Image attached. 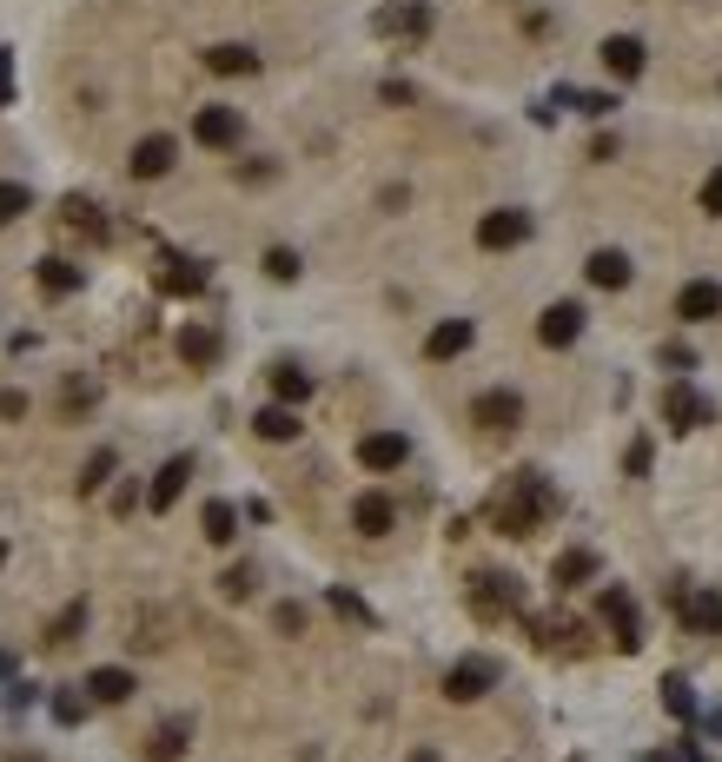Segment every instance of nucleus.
I'll use <instances>...</instances> for the list:
<instances>
[{"label": "nucleus", "mask_w": 722, "mask_h": 762, "mask_svg": "<svg viewBox=\"0 0 722 762\" xmlns=\"http://www.w3.org/2000/svg\"><path fill=\"white\" fill-rule=\"evenodd\" d=\"M193 140L199 146H238V107H199V120H193Z\"/></svg>", "instance_id": "15"}, {"label": "nucleus", "mask_w": 722, "mask_h": 762, "mask_svg": "<svg viewBox=\"0 0 722 762\" xmlns=\"http://www.w3.org/2000/svg\"><path fill=\"white\" fill-rule=\"evenodd\" d=\"M464 352H470V318H444V325L425 338V359H438V365H444V359H464Z\"/></svg>", "instance_id": "18"}, {"label": "nucleus", "mask_w": 722, "mask_h": 762, "mask_svg": "<svg viewBox=\"0 0 722 762\" xmlns=\"http://www.w3.org/2000/svg\"><path fill=\"white\" fill-rule=\"evenodd\" d=\"M584 273H590V286H597V292H623V286H629V259H623L616 245L590 252V266H584Z\"/></svg>", "instance_id": "21"}, {"label": "nucleus", "mask_w": 722, "mask_h": 762, "mask_svg": "<svg viewBox=\"0 0 722 762\" xmlns=\"http://www.w3.org/2000/svg\"><path fill=\"white\" fill-rule=\"evenodd\" d=\"M219 590H225V597H253V564H232L219 577Z\"/></svg>", "instance_id": "37"}, {"label": "nucleus", "mask_w": 722, "mask_h": 762, "mask_svg": "<svg viewBox=\"0 0 722 762\" xmlns=\"http://www.w3.org/2000/svg\"><path fill=\"white\" fill-rule=\"evenodd\" d=\"M206 66L212 73H259V53L238 47V40H225V47H206Z\"/></svg>", "instance_id": "26"}, {"label": "nucleus", "mask_w": 722, "mask_h": 762, "mask_svg": "<svg viewBox=\"0 0 722 762\" xmlns=\"http://www.w3.org/2000/svg\"><path fill=\"white\" fill-rule=\"evenodd\" d=\"M60 219H66L73 232H87V239H107V219H100V206H94V199H79V193H73V199H60Z\"/></svg>", "instance_id": "25"}, {"label": "nucleus", "mask_w": 722, "mask_h": 762, "mask_svg": "<svg viewBox=\"0 0 722 762\" xmlns=\"http://www.w3.org/2000/svg\"><path fill=\"white\" fill-rule=\"evenodd\" d=\"M524 604V590H517V577H498V570H477L470 577V610L485 617V624H498V617H511Z\"/></svg>", "instance_id": "3"}, {"label": "nucleus", "mask_w": 722, "mask_h": 762, "mask_svg": "<svg viewBox=\"0 0 722 762\" xmlns=\"http://www.w3.org/2000/svg\"><path fill=\"white\" fill-rule=\"evenodd\" d=\"M590 577H597V551H564V557L550 564V583H556V590H577V583H590Z\"/></svg>", "instance_id": "24"}, {"label": "nucleus", "mask_w": 722, "mask_h": 762, "mask_svg": "<svg viewBox=\"0 0 722 762\" xmlns=\"http://www.w3.org/2000/svg\"><path fill=\"white\" fill-rule=\"evenodd\" d=\"M412 762H444V755L438 749H412Z\"/></svg>", "instance_id": "47"}, {"label": "nucleus", "mask_w": 722, "mask_h": 762, "mask_svg": "<svg viewBox=\"0 0 722 762\" xmlns=\"http://www.w3.org/2000/svg\"><path fill=\"white\" fill-rule=\"evenodd\" d=\"M0 418H27V398L21 391H0Z\"/></svg>", "instance_id": "45"}, {"label": "nucleus", "mask_w": 722, "mask_h": 762, "mask_svg": "<svg viewBox=\"0 0 722 762\" xmlns=\"http://www.w3.org/2000/svg\"><path fill=\"white\" fill-rule=\"evenodd\" d=\"M206 537H212V544H232V537H238V511H232L225 497L206 504Z\"/></svg>", "instance_id": "31"}, {"label": "nucleus", "mask_w": 722, "mask_h": 762, "mask_svg": "<svg viewBox=\"0 0 722 762\" xmlns=\"http://www.w3.org/2000/svg\"><path fill=\"white\" fill-rule=\"evenodd\" d=\"M470 418H477L485 432H517V425H524V398H517V391H504V385H491L485 398L470 404Z\"/></svg>", "instance_id": "9"}, {"label": "nucleus", "mask_w": 722, "mask_h": 762, "mask_svg": "<svg viewBox=\"0 0 722 762\" xmlns=\"http://www.w3.org/2000/svg\"><path fill=\"white\" fill-rule=\"evenodd\" d=\"M676 318H683V325H709V318H722V286H715V279H689V286L676 292Z\"/></svg>", "instance_id": "11"}, {"label": "nucleus", "mask_w": 722, "mask_h": 762, "mask_svg": "<svg viewBox=\"0 0 722 762\" xmlns=\"http://www.w3.org/2000/svg\"><path fill=\"white\" fill-rule=\"evenodd\" d=\"M378 40H425L431 34V0H391V8L371 14Z\"/></svg>", "instance_id": "2"}, {"label": "nucleus", "mask_w": 722, "mask_h": 762, "mask_svg": "<svg viewBox=\"0 0 722 762\" xmlns=\"http://www.w3.org/2000/svg\"><path fill=\"white\" fill-rule=\"evenodd\" d=\"M332 610H339V617H352V624H371V610L352 597V590H332Z\"/></svg>", "instance_id": "39"}, {"label": "nucleus", "mask_w": 722, "mask_h": 762, "mask_svg": "<svg viewBox=\"0 0 722 762\" xmlns=\"http://www.w3.org/2000/svg\"><path fill=\"white\" fill-rule=\"evenodd\" d=\"M27 206H34V193H27V186H14V180H0V226H14V219H21Z\"/></svg>", "instance_id": "34"}, {"label": "nucleus", "mask_w": 722, "mask_h": 762, "mask_svg": "<svg viewBox=\"0 0 722 762\" xmlns=\"http://www.w3.org/2000/svg\"><path fill=\"white\" fill-rule=\"evenodd\" d=\"M676 604H683V624H689L696 637L722 630V597H715V590H696V597H689V590H676Z\"/></svg>", "instance_id": "17"}, {"label": "nucleus", "mask_w": 722, "mask_h": 762, "mask_svg": "<svg viewBox=\"0 0 722 762\" xmlns=\"http://www.w3.org/2000/svg\"><path fill=\"white\" fill-rule=\"evenodd\" d=\"M702 729H709V736H722V710H709V716H702Z\"/></svg>", "instance_id": "46"}, {"label": "nucleus", "mask_w": 722, "mask_h": 762, "mask_svg": "<svg viewBox=\"0 0 722 762\" xmlns=\"http://www.w3.org/2000/svg\"><path fill=\"white\" fill-rule=\"evenodd\" d=\"M113 464H120L113 451H94V458H87V471H79V491H87V497H94V491H100V484L113 477Z\"/></svg>", "instance_id": "35"}, {"label": "nucleus", "mask_w": 722, "mask_h": 762, "mask_svg": "<svg viewBox=\"0 0 722 762\" xmlns=\"http://www.w3.org/2000/svg\"><path fill=\"white\" fill-rule=\"evenodd\" d=\"M0 564H8V544H0Z\"/></svg>", "instance_id": "50"}, {"label": "nucleus", "mask_w": 722, "mask_h": 762, "mask_svg": "<svg viewBox=\"0 0 722 762\" xmlns=\"http://www.w3.org/2000/svg\"><path fill=\"white\" fill-rule=\"evenodd\" d=\"M603 624H616V650H623V656L644 650V624H636V604H629V590H623V583H610V590H603Z\"/></svg>", "instance_id": "7"}, {"label": "nucleus", "mask_w": 722, "mask_h": 762, "mask_svg": "<svg viewBox=\"0 0 722 762\" xmlns=\"http://www.w3.org/2000/svg\"><path fill=\"white\" fill-rule=\"evenodd\" d=\"M152 286L167 292V299H199V292H206V266H199V259H159Z\"/></svg>", "instance_id": "12"}, {"label": "nucleus", "mask_w": 722, "mask_h": 762, "mask_svg": "<svg viewBox=\"0 0 722 762\" xmlns=\"http://www.w3.org/2000/svg\"><path fill=\"white\" fill-rule=\"evenodd\" d=\"M352 524H358L365 537H384V531L397 524V511H391V497H384V491H365V497L352 504Z\"/></svg>", "instance_id": "20"}, {"label": "nucleus", "mask_w": 722, "mask_h": 762, "mask_svg": "<svg viewBox=\"0 0 722 762\" xmlns=\"http://www.w3.org/2000/svg\"><path fill=\"white\" fill-rule=\"evenodd\" d=\"M180 359H186L193 372L219 365V331H212V325H180Z\"/></svg>", "instance_id": "19"}, {"label": "nucleus", "mask_w": 722, "mask_h": 762, "mask_svg": "<svg viewBox=\"0 0 722 762\" xmlns=\"http://www.w3.org/2000/svg\"><path fill=\"white\" fill-rule=\"evenodd\" d=\"M279 630L298 637V630H305V610H298V604H279Z\"/></svg>", "instance_id": "44"}, {"label": "nucleus", "mask_w": 722, "mask_h": 762, "mask_svg": "<svg viewBox=\"0 0 722 762\" xmlns=\"http://www.w3.org/2000/svg\"><path fill=\"white\" fill-rule=\"evenodd\" d=\"M550 511H556V491H550L537 471H517V477L491 497V524H498L504 537H530Z\"/></svg>", "instance_id": "1"}, {"label": "nucleus", "mask_w": 722, "mask_h": 762, "mask_svg": "<svg viewBox=\"0 0 722 762\" xmlns=\"http://www.w3.org/2000/svg\"><path fill=\"white\" fill-rule=\"evenodd\" d=\"M629 477H650V438L629 445Z\"/></svg>", "instance_id": "41"}, {"label": "nucleus", "mask_w": 722, "mask_h": 762, "mask_svg": "<svg viewBox=\"0 0 722 762\" xmlns=\"http://www.w3.org/2000/svg\"><path fill=\"white\" fill-rule=\"evenodd\" d=\"M14 762H40V755H14Z\"/></svg>", "instance_id": "49"}, {"label": "nucleus", "mask_w": 722, "mask_h": 762, "mask_svg": "<svg viewBox=\"0 0 722 762\" xmlns=\"http://www.w3.org/2000/svg\"><path fill=\"white\" fill-rule=\"evenodd\" d=\"M491 684H498V663H491V656H464V663L444 669V697H451V703H477Z\"/></svg>", "instance_id": "5"}, {"label": "nucleus", "mask_w": 722, "mask_h": 762, "mask_svg": "<svg viewBox=\"0 0 722 762\" xmlns=\"http://www.w3.org/2000/svg\"><path fill=\"white\" fill-rule=\"evenodd\" d=\"M40 292H47V299L79 292V266H73V259H40Z\"/></svg>", "instance_id": "28"}, {"label": "nucleus", "mask_w": 722, "mask_h": 762, "mask_svg": "<svg viewBox=\"0 0 722 762\" xmlns=\"http://www.w3.org/2000/svg\"><path fill=\"white\" fill-rule=\"evenodd\" d=\"M537 338L550 352H564V346H577L584 338V305H571V299H556V305H543V318H537Z\"/></svg>", "instance_id": "8"}, {"label": "nucleus", "mask_w": 722, "mask_h": 762, "mask_svg": "<svg viewBox=\"0 0 722 762\" xmlns=\"http://www.w3.org/2000/svg\"><path fill=\"white\" fill-rule=\"evenodd\" d=\"M272 391H279V404H305V398H311V372H298V365H272Z\"/></svg>", "instance_id": "29"}, {"label": "nucleus", "mask_w": 722, "mask_h": 762, "mask_svg": "<svg viewBox=\"0 0 722 762\" xmlns=\"http://www.w3.org/2000/svg\"><path fill=\"white\" fill-rule=\"evenodd\" d=\"M650 762H696V755H650Z\"/></svg>", "instance_id": "48"}, {"label": "nucleus", "mask_w": 722, "mask_h": 762, "mask_svg": "<svg viewBox=\"0 0 722 762\" xmlns=\"http://www.w3.org/2000/svg\"><path fill=\"white\" fill-rule=\"evenodd\" d=\"M87 697H94V703H126V697H133V669L100 663V669L87 676Z\"/></svg>", "instance_id": "23"}, {"label": "nucleus", "mask_w": 722, "mask_h": 762, "mask_svg": "<svg viewBox=\"0 0 722 762\" xmlns=\"http://www.w3.org/2000/svg\"><path fill=\"white\" fill-rule=\"evenodd\" d=\"M405 458H412L405 432H371V438H358V464H365V471H397Z\"/></svg>", "instance_id": "14"}, {"label": "nucleus", "mask_w": 722, "mask_h": 762, "mask_svg": "<svg viewBox=\"0 0 722 762\" xmlns=\"http://www.w3.org/2000/svg\"><path fill=\"white\" fill-rule=\"evenodd\" d=\"M266 273H272V279H298V252H292V245H272V252H266Z\"/></svg>", "instance_id": "36"}, {"label": "nucleus", "mask_w": 722, "mask_h": 762, "mask_svg": "<svg viewBox=\"0 0 722 762\" xmlns=\"http://www.w3.org/2000/svg\"><path fill=\"white\" fill-rule=\"evenodd\" d=\"M186 477H193V458H167V464L152 471L146 504H152V511H173V504H180V491H186Z\"/></svg>", "instance_id": "16"}, {"label": "nucleus", "mask_w": 722, "mask_h": 762, "mask_svg": "<svg viewBox=\"0 0 722 762\" xmlns=\"http://www.w3.org/2000/svg\"><path fill=\"white\" fill-rule=\"evenodd\" d=\"M530 630H537V643H543V650H556V643H564V650H571V643H577V637H584V630H577V624H571V617H537V624H530Z\"/></svg>", "instance_id": "33"}, {"label": "nucleus", "mask_w": 722, "mask_h": 762, "mask_svg": "<svg viewBox=\"0 0 722 762\" xmlns=\"http://www.w3.org/2000/svg\"><path fill=\"white\" fill-rule=\"evenodd\" d=\"M79 716H87V697H73V690H60V697H53V723H66V729H73Z\"/></svg>", "instance_id": "38"}, {"label": "nucleus", "mask_w": 722, "mask_h": 762, "mask_svg": "<svg viewBox=\"0 0 722 762\" xmlns=\"http://www.w3.org/2000/svg\"><path fill=\"white\" fill-rule=\"evenodd\" d=\"M79 630H87V604H66V610H60V617H53V624H47V643H53V650H60V643H73V637H79Z\"/></svg>", "instance_id": "32"}, {"label": "nucleus", "mask_w": 722, "mask_h": 762, "mask_svg": "<svg viewBox=\"0 0 722 762\" xmlns=\"http://www.w3.org/2000/svg\"><path fill=\"white\" fill-rule=\"evenodd\" d=\"M524 239H530V213H517V206H498V213L477 219V245H485V252H511Z\"/></svg>", "instance_id": "6"}, {"label": "nucleus", "mask_w": 722, "mask_h": 762, "mask_svg": "<svg viewBox=\"0 0 722 762\" xmlns=\"http://www.w3.org/2000/svg\"><path fill=\"white\" fill-rule=\"evenodd\" d=\"M253 432H259L266 445H292L305 425H298V411H292V404H266V411L253 418Z\"/></svg>", "instance_id": "22"}, {"label": "nucleus", "mask_w": 722, "mask_h": 762, "mask_svg": "<svg viewBox=\"0 0 722 762\" xmlns=\"http://www.w3.org/2000/svg\"><path fill=\"white\" fill-rule=\"evenodd\" d=\"M709 418H715V404H709L696 385H683V378L663 385V425H670V432H702Z\"/></svg>", "instance_id": "4"}, {"label": "nucleus", "mask_w": 722, "mask_h": 762, "mask_svg": "<svg viewBox=\"0 0 722 762\" xmlns=\"http://www.w3.org/2000/svg\"><path fill=\"white\" fill-rule=\"evenodd\" d=\"M663 710L676 723H696V690H689V676H663Z\"/></svg>", "instance_id": "30"}, {"label": "nucleus", "mask_w": 722, "mask_h": 762, "mask_svg": "<svg viewBox=\"0 0 722 762\" xmlns=\"http://www.w3.org/2000/svg\"><path fill=\"white\" fill-rule=\"evenodd\" d=\"M702 213H715V219H722V166L702 180Z\"/></svg>", "instance_id": "40"}, {"label": "nucleus", "mask_w": 722, "mask_h": 762, "mask_svg": "<svg viewBox=\"0 0 722 762\" xmlns=\"http://www.w3.org/2000/svg\"><path fill=\"white\" fill-rule=\"evenodd\" d=\"M597 53H603V66H610L616 80H636V73H644V66H650V47H644V40H636V34H610V40H603Z\"/></svg>", "instance_id": "13"}, {"label": "nucleus", "mask_w": 722, "mask_h": 762, "mask_svg": "<svg viewBox=\"0 0 722 762\" xmlns=\"http://www.w3.org/2000/svg\"><path fill=\"white\" fill-rule=\"evenodd\" d=\"M173 159H180V146H173V133H146L139 146H133V180H167L173 173Z\"/></svg>", "instance_id": "10"}, {"label": "nucleus", "mask_w": 722, "mask_h": 762, "mask_svg": "<svg viewBox=\"0 0 722 762\" xmlns=\"http://www.w3.org/2000/svg\"><path fill=\"white\" fill-rule=\"evenodd\" d=\"M186 755V723H159L146 742V762H180Z\"/></svg>", "instance_id": "27"}, {"label": "nucleus", "mask_w": 722, "mask_h": 762, "mask_svg": "<svg viewBox=\"0 0 722 762\" xmlns=\"http://www.w3.org/2000/svg\"><path fill=\"white\" fill-rule=\"evenodd\" d=\"M8 100H14V53L0 47V107H8Z\"/></svg>", "instance_id": "43"}, {"label": "nucleus", "mask_w": 722, "mask_h": 762, "mask_svg": "<svg viewBox=\"0 0 722 762\" xmlns=\"http://www.w3.org/2000/svg\"><path fill=\"white\" fill-rule=\"evenodd\" d=\"M571 107H584V113H597V120H603V113H610V107H616V94H577V100H571Z\"/></svg>", "instance_id": "42"}]
</instances>
